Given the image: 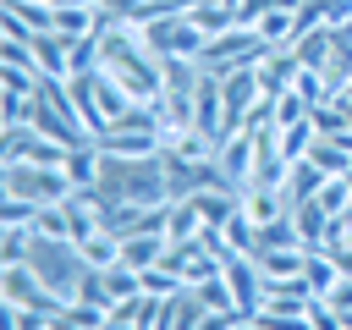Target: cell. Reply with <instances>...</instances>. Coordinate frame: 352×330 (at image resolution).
Wrapping results in <instances>:
<instances>
[{
    "label": "cell",
    "mask_w": 352,
    "mask_h": 330,
    "mask_svg": "<svg viewBox=\"0 0 352 330\" xmlns=\"http://www.w3.org/2000/svg\"><path fill=\"white\" fill-rule=\"evenodd\" d=\"M264 50H270V44H264L253 28H242V22H236V28H226V33H214V38L204 44L198 66L226 77V72H236V66H258V60H264Z\"/></svg>",
    "instance_id": "obj_3"
},
{
    "label": "cell",
    "mask_w": 352,
    "mask_h": 330,
    "mask_svg": "<svg viewBox=\"0 0 352 330\" xmlns=\"http://www.w3.org/2000/svg\"><path fill=\"white\" fill-rule=\"evenodd\" d=\"M6 308H50V314H60L66 297H55L28 264H6Z\"/></svg>",
    "instance_id": "obj_6"
},
{
    "label": "cell",
    "mask_w": 352,
    "mask_h": 330,
    "mask_svg": "<svg viewBox=\"0 0 352 330\" xmlns=\"http://www.w3.org/2000/svg\"><path fill=\"white\" fill-rule=\"evenodd\" d=\"M204 231V209L198 198H170V220H165V236L182 242V236H198Z\"/></svg>",
    "instance_id": "obj_20"
},
{
    "label": "cell",
    "mask_w": 352,
    "mask_h": 330,
    "mask_svg": "<svg viewBox=\"0 0 352 330\" xmlns=\"http://www.w3.org/2000/svg\"><path fill=\"white\" fill-rule=\"evenodd\" d=\"M72 302H94V308H104V314H110V292H104V270H94V264H88V270L77 275V286H72Z\"/></svg>",
    "instance_id": "obj_26"
},
{
    "label": "cell",
    "mask_w": 352,
    "mask_h": 330,
    "mask_svg": "<svg viewBox=\"0 0 352 330\" xmlns=\"http://www.w3.org/2000/svg\"><path fill=\"white\" fill-rule=\"evenodd\" d=\"M226 286H231V302H236L248 319L264 308V270H258L253 253H236V258L226 264Z\"/></svg>",
    "instance_id": "obj_7"
},
{
    "label": "cell",
    "mask_w": 352,
    "mask_h": 330,
    "mask_svg": "<svg viewBox=\"0 0 352 330\" xmlns=\"http://www.w3.org/2000/svg\"><path fill=\"white\" fill-rule=\"evenodd\" d=\"M33 60L44 77H72V38L66 33H38L33 38Z\"/></svg>",
    "instance_id": "obj_11"
},
{
    "label": "cell",
    "mask_w": 352,
    "mask_h": 330,
    "mask_svg": "<svg viewBox=\"0 0 352 330\" xmlns=\"http://www.w3.org/2000/svg\"><path fill=\"white\" fill-rule=\"evenodd\" d=\"M314 138H319V132H314V121H292V126H280V160H286V165H292V160H302V154L314 148Z\"/></svg>",
    "instance_id": "obj_24"
},
{
    "label": "cell",
    "mask_w": 352,
    "mask_h": 330,
    "mask_svg": "<svg viewBox=\"0 0 352 330\" xmlns=\"http://www.w3.org/2000/svg\"><path fill=\"white\" fill-rule=\"evenodd\" d=\"M275 121H280V126H292V121H308V99H302L297 88L275 94Z\"/></svg>",
    "instance_id": "obj_28"
},
{
    "label": "cell",
    "mask_w": 352,
    "mask_h": 330,
    "mask_svg": "<svg viewBox=\"0 0 352 330\" xmlns=\"http://www.w3.org/2000/svg\"><path fill=\"white\" fill-rule=\"evenodd\" d=\"M214 160H220V170H226L231 187H248V182H253V132H231V138H220Z\"/></svg>",
    "instance_id": "obj_8"
},
{
    "label": "cell",
    "mask_w": 352,
    "mask_h": 330,
    "mask_svg": "<svg viewBox=\"0 0 352 330\" xmlns=\"http://www.w3.org/2000/svg\"><path fill=\"white\" fill-rule=\"evenodd\" d=\"M55 6H104V0H55Z\"/></svg>",
    "instance_id": "obj_31"
},
{
    "label": "cell",
    "mask_w": 352,
    "mask_h": 330,
    "mask_svg": "<svg viewBox=\"0 0 352 330\" xmlns=\"http://www.w3.org/2000/svg\"><path fill=\"white\" fill-rule=\"evenodd\" d=\"M292 220H297V236H302V248H319V242H324V231H330V214H324V204H319V198L297 204V209H292Z\"/></svg>",
    "instance_id": "obj_21"
},
{
    "label": "cell",
    "mask_w": 352,
    "mask_h": 330,
    "mask_svg": "<svg viewBox=\"0 0 352 330\" xmlns=\"http://www.w3.org/2000/svg\"><path fill=\"white\" fill-rule=\"evenodd\" d=\"M204 314H209V308H204L198 286H182V292H170V297L160 302V324H154V330H198Z\"/></svg>",
    "instance_id": "obj_9"
},
{
    "label": "cell",
    "mask_w": 352,
    "mask_h": 330,
    "mask_svg": "<svg viewBox=\"0 0 352 330\" xmlns=\"http://www.w3.org/2000/svg\"><path fill=\"white\" fill-rule=\"evenodd\" d=\"M258 248H302V236H297V220H292V209H286L280 220L258 226ZM258 248H253V253H258Z\"/></svg>",
    "instance_id": "obj_25"
},
{
    "label": "cell",
    "mask_w": 352,
    "mask_h": 330,
    "mask_svg": "<svg viewBox=\"0 0 352 330\" xmlns=\"http://www.w3.org/2000/svg\"><path fill=\"white\" fill-rule=\"evenodd\" d=\"M160 160H165V187H170V198H192V192H204V187H231L214 154H209V160H182V154L160 148ZM236 192H242V187H236Z\"/></svg>",
    "instance_id": "obj_5"
},
{
    "label": "cell",
    "mask_w": 352,
    "mask_h": 330,
    "mask_svg": "<svg viewBox=\"0 0 352 330\" xmlns=\"http://www.w3.org/2000/svg\"><path fill=\"white\" fill-rule=\"evenodd\" d=\"M330 176L314 165V160H292L286 165V176H280V192H286V204L297 209V204H308V198H319V187H324Z\"/></svg>",
    "instance_id": "obj_10"
},
{
    "label": "cell",
    "mask_w": 352,
    "mask_h": 330,
    "mask_svg": "<svg viewBox=\"0 0 352 330\" xmlns=\"http://www.w3.org/2000/svg\"><path fill=\"white\" fill-rule=\"evenodd\" d=\"M302 280H308V292H314V297H330V292H336V280H341V264H336L324 248H308Z\"/></svg>",
    "instance_id": "obj_16"
},
{
    "label": "cell",
    "mask_w": 352,
    "mask_h": 330,
    "mask_svg": "<svg viewBox=\"0 0 352 330\" xmlns=\"http://www.w3.org/2000/svg\"><path fill=\"white\" fill-rule=\"evenodd\" d=\"M297 55L292 50H264V60H258V82H264V94L275 99V94H286L292 82H297Z\"/></svg>",
    "instance_id": "obj_13"
},
{
    "label": "cell",
    "mask_w": 352,
    "mask_h": 330,
    "mask_svg": "<svg viewBox=\"0 0 352 330\" xmlns=\"http://www.w3.org/2000/svg\"><path fill=\"white\" fill-rule=\"evenodd\" d=\"M253 258H258V270H264V275H302L308 248H258Z\"/></svg>",
    "instance_id": "obj_22"
},
{
    "label": "cell",
    "mask_w": 352,
    "mask_h": 330,
    "mask_svg": "<svg viewBox=\"0 0 352 330\" xmlns=\"http://www.w3.org/2000/svg\"><path fill=\"white\" fill-rule=\"evenodd\" d=\"M302 160H314L324 176H352V148H341L336 138H314V148Z\"/></svg>",
    "instance_id": "obj_19"
},
{
    "label": "cell",
    "mask_w": 352,
    "mask_h": 330,
    "mask_svg": "<svg viewBox=\"0 0 352 330\" xmlns=\"http://www.w3.org/2000/svg\"><path fill=\"white\" fill-rule=\"evenodd\" d=\"M292 204H286V192L280 187H242V214L253 220V226H270V220H280Z\"/></svg>",
    "instance_id": "obj_14"
},
{
    "label": "cell",
    "mask_w": 352,
    "mask_h": 330,
    "mask_svg": "<svg viewBox=\"0 0 352 330\" xmlns=\"http://www.w3.org/2000/svg\"><path fill=\"white\" fill-rule=\"evenodd\" d=\"M165 231H143V236H121V264H132V270H154L160 258H165Z\"/></svg>",
    "instance_id": "obj_15"
},
{
    "label": "cell",
    "mask_w": 352,
    "mask_h": 330,
    "mask_svg": "<svg viewBox=\"0 0 352 330\" xmlns=\"http://www.w3.org/2000/svg\"><path fill=\"white\" fill-rule=\"evenodd\" d=\"M38 209H44V204L6 198V204H0V231H28V236H33V226H38Z\"/></svg>",
    "instance_id": "obj_23"
},
{
    "label": "cell",
    "mask_w": 352,
    "mask_h": 330,
    "mask_svg": "<svg viewBox=\"0 0 352 330\" xmlns=\"http://www.w3.org/2000/svg\"><path fill=\"white\" fill-rule=\"evenodd\" d=\"M6 16H16L28 33H55V6L50 0H6Z\"/></svg>",
    "instance_id": "obj_18"
},
{
    "label": "cell",
    "mask_w": 352,
    "mask_h": 330,
    "mask_svg": "<svg viewBox=\"0 0 352 330\" xmlns=\"http://www.w3.org/2000/svg\"><path fill=\"white\" fill-rule=\"evenodd\" d=\"M330 44H336V28H314V33H297V38L286 44V50L297 55V66H302V72H319V77H324Z\"/></svg>",
    "instance_id": "obj_12"
},
{
    "label": "cell",
    "mask_w": 352,
    "mask_h": 330,
    "mask_svg": "<svg viewBox=\"0 0 352 330\" xmlns=\"http://www.w3.org/2000/svg\"><path fill=\"white\" fill-rule=\"evenodd\" d=\"M346 33H352V28H346Z\"/></svg>",
    "instance_id": "obj_34"
},
{
    "label": "cell",
    "mask_w": 352,
    "mask_h": 330,
    "mask_svg": "<svg viewBox=\"0 0 352 330\" xmlns=\"http://www.w3.org/2000/svg\"><path fill=\"white\" fill-rule=\"evenodd\" d=\"M198 297H204V308H236V302H231V286H226V270L209 275V280H198ZM236 314H242V308H236Z\"/></svg>",
    "instance_id": "obj_29"
},
{
    "label": "cell",
    "mask_w": 352,
    "mask_h": 330,
    "mask_svg": "<svg viewBox=\"0 0 352 330\" xmlns=\"http://www.w3.org/2000/svg\"><path fill=\"white\" fill-rule=\"evenodd\" d=\"M104 154V148H99ZM94 204H170L165 187V160L160 154H104L99 182L82 187Z\"/></svg>",
    "instance_id": "obj_1"
},
{
    "label": "cell",
    "mask_w": 352,
    "mask_h": 330,
    "mask_svg": "<svg viewBox=\"0 0 352 330\" xmlns=\"http://www.w3.org/2000/svg\"><path fill=\"white\" fill-rule=\"evenodd\" d=\"M324 28H352V0H319Z\"/></svg>",
    "instance_id": "obj_30"
},
{
    "label": "cell",
    "mask_w": 352,
    "mask_h": 330,
    "mask_svg": "<svg viewBox=\"0 0 352 330\" xmlns=\"http://www.w3.org/2000/svg\"><path fill=\"white\" fill-rule=\"evenodd\" d=\"M346 330H352V319H346Z\"/></svg>",
    "instance_id": "obj_33"
},
{
    "label": "cell",
    "mask_w": 352,
    "mask_h": 330,
    "mask_svg": "<svg viewBox=\"0 0 352 330\" xmlns=\"http://www.w3.org/2000/svg\"><path fill=\"white\" fill-rule=\"evenodd\" d=\"M116 6H121V0H104V11H116Z\"/></svg>",
    "instance_id": "obj_32"
},
{
    "label": "cell",
    "mask_w": 352,
    "mask_h": 330,
    "mask_svg": "<svg viewBox=\"0 0 352 330\" xmlns=\"http://www.w3.org/2000/svg\"><path fill=\"white\" fill-rule=\"evenodd\" d=\"M324 82H330V99L352 82V33L336 28V44H330V60H324Z\"/></svg>",
    "instance_id": "obj_17"
},
{
    "label": "cell",
    "mask_w": 352,
    "mask_h": 330,
    "mask_svg": "<svg viewBox=\"0 0 352 330\" xmlns=\"http://www.w3.org/2000/svg\"><path fill=\"white\" fill-rule=\"evenodd\" d=\"M143 33V44H148V55H187V60H198L204 55V44H209V33L187 16V11H176V16H160V22H148V28H138Z\"/></svg>",
    "instance_id": "obj_4"
},
{
    "label": "cell",
    "mask_w": 352,
    "mask_h": 330,
    "mask_svg": "<svg viewBox=\"0 0 352 330\" xmlns=\"http://www.w3.org/2000/svg\"><path fill=\"white\" fill-rule=\"evenodd\" d=\"M220 231H226V242H231V253H253V248H258V226H253V220H248L242 209H236V214H231V220H226Z\"/></svg>",
    "instance_id": "obj_27"
},
{
    "label": "cell",
    "mask_w": 352,
    "mask_h": 330,
    "mask_svg": "<svg viewBox=\"0 0 352 330\" xmlns=\"http://www.w3.org/2000/svg\"><path fill=\"white\" fill-rule=\"evenodd\" d=\"M0 182H6V187H0L6 198H28V204H66V198L77 192L60 165H28V160L0 165Z\"/></svg>",
    "instance_id": "obj_2"
}]
</instances>
